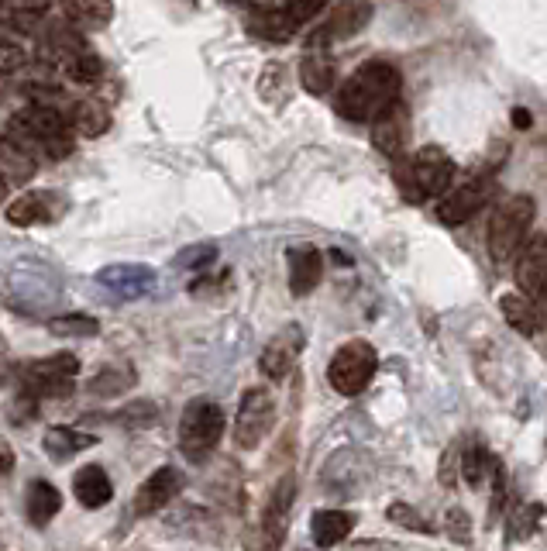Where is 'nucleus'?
Segmentation results:
<instances>
[{"mask_svg":"<svg viewBox=\"0 0 547 551\" xmlns=\"http://www.w3.org/2000/svg\"><path fill=\"white\" fill-rule=\"evenodd\" d=\"M7 193H11V183H7L4 176H0V200H7Z\"/></svg>","mask_w":547,"mask_h":551,"instance_id":"47","label":"nucleus"},{"mask_svg":"<svg viewBox=\"0 0 547 551\" xmlns=\"http://www.w3.org/2000/svg\"><path fill=\"white\" fill-rule=\"evenodd\" d=\"M76 376H80V359L73 352H59L52 359H38L25 369V393L31 397H52L62 400L76 390Z\"/></svg>","mask_w":547,"mask_h":551,"instance_id":"8","label":"nucleus"},{"mask_svg":"<svg viewBox=\"0 0 547 551\" xmlns=\"http://www.w3.org/2000/svg\"><path fill=\"white\" fill-rule=\"evenodd\" d=\"M25 510H28V521L31 524L45 527L62 510V493L52 483H45V479H35V483L28 486Z\"/></svg>","mask_w":547,"mask_h":551,"instance_id":"24","label":"nucleus"},{"mask_svg":"<svg viewBox=\"0 0 547 551\" xmlns=\"http://www.w3.org/2000/svg\"><path fill=\"white\" fill-rule=\"evenodd\" d=\"M537 204L530 193H513L503 204L492 211L489 221V255L496 266H506L520 255V248L527 245L530 224H534Z\"/></svg>","mask_w":547,"mask_h":551,"instance_id":"3","label":"nucleus"},{"mask_svg":"<svg viewBox=\"0 0 547 551\" xmlns=\"http://www.w3.org/2000/svg\"><path fill=\"white\" fill-rule=\"evenodd\" d=\"M11 465H14V448H11V441L7 438H0V479L11 472Z\"/></svg>","mask_w":547,"mask_h":551,"instance_id":"43","label":"nucleus"},{"mask_svg":"<svg viewBox=\"0 0 547 551\" xmlns=\"http://www.w3.org/2000/svg\"><path fill=\"white\" fill-rule=\"evenodd\" d=\"M499 310H503L506 324H510L513 331H520V335H537V331L547 324L544 310L534 304V300L527 297V293H506V297H499Z\"/></svg>","mask_w":547,"mask_h":551,"instance_id":"19","label":"nucleus"},{"mask_svg":"<svg viewBox=\"0 0 547 551\" xmlns=\"http://www.w3.org/2000/svg\"><path fill=\"white\" fill-rule=\"evenodd\" d=\"M513 124H517V128H530V111L517 107V111H513Z\"/></svg>","mask_w":547,"mask_h":551,"instance_id":"45","label":"nucleus"},{"mask_svg":"<svg viewBox=\"0 0 547 551\" xmlns=\"http://www.w3.org/2000/svg\"><path fill=\"white\" fill-rule=\"evenodd\" d=\"M217 259V245H190L176 255V269H207Z\"/></svg>","mask_w":547,"mask_h":551,"instance_id":"38","label":"nucleus"},{"mask_svg":"<svg viewBox=\"0 0 547 551\" xmlns=\"http://www.w3.org/2000/svg\"><path fill=\"white\" fill-rule=\"evenodd\" d=\"M547 517V507L544 503H513L510 514H506V534H510L513 541H527L534 538L537 531H541Z\"/></svg>","mask_w":547,"mask_h":551,"instance_id":"27","label":"nucleus"},{"mask_svg":"<svg viewBox=\"0 0 547 551\" xmlns=\"http://www.w3.org/2000/svg\"><path fill=\"white\" fill-rule=\"evenodd\" d=\"M296 500V479L283 476L276 483V490L269 493V503H265V514H262V541L265 551H279L286 538V527H289V510H293Z\"/></svg>","mask_w":547,"mask_h":551,"instance_id":"12","label":"nucleus"},{"mask_svg":"<svg viewBox=\"0 0 547 551\" xmlns=\"http://www.w3.org/2000/svg\"><path fill=\"white\" fill-rule=\"evenodd\" d=\"M4 4H7V0H0V7H4Z\"/></svg>","mask_w":547,"mask_h":551,"instance_id":"50","label":"nucleus"},{"mask_svg":"<svg viewBox=\"0 0 547 551\" xmlns=\"http://www.w3.org/2000/svg\"><path fill=\"white\" fill-rule=\"evenodd\" d=\"M289 262V290L296 297H307V293L317 290L320 276H324V259L314 245H300V248H289L286 252Z\"/></svg>","mask_w":547,"mask_h":551,"instance_id":"18","label":"nucleus"},{"mask_svg":"<svg viewBox=\"0 0 547 551\" xmlns=\"http://www.w3.org/2000/svg\"><path fill=\"white\" fill-rule=\"evenodd\" d=\"M355 531V514L348 510H317L314 521H310V534H314L317 548H334Z\"/></svg>","mask_w":547,"mask_h":551,"instance_id":"21","label":"nucleus"},{"mask_svg":"<svg viewBox=\"0 0 547 551\" xmlns=\"http://www.w3.org/2000/svg\"><path fill=\"white\" fill-rule=\"evenodd\" d=\"M179 490H183V476H179L173 465H162V469H155L152 476L138 486L135 500H131V514L135 517L159 514L162 507H169V503L176 500Z\"/></svg>","mask_w":547,"mask_h":551,"instance_id":"9","label":"nucleus"},{"mask_svg":"<svg viewBox=\"0 0 547 551\" xmlns=\"http://www.w3.org/2000/svg\"><path fill=\"white\" fill-rule=\"evenodd\" d=\"M458 469H461V445H448V452L441 455V469H437V479H441L444 490H455V479H458Z\"/></svg>","mask_w":547,"mask_h":551,"instance_id":"40","label":"nucleus"},{"mask_svg":"<svg viewBox=\"0 0 547 551\" xmlns=\"http://www.w3.org/2000/svg\"><path fill=\"white\" fill-rule=\"evenodd\" d=\"M544 276H547V238L544 235L527 238V245H523L517 255V266H513V279H517L520 293H527V297L534 300Z\"/></svg>","mask_w":547,"mask_h":551,"instance_id":"17","label":"nucleus"},{"mask_svg":"<svg viewBox=\"0 0 547 551\" xmlns=\"http://www.w3.org/2000/svg\"><path fill=\"white\" fill-rule=\"evenodd\" d=\"M73 493H76V500H80L87 510H100V507H107V503H111V496H114L111 476H107V472L100 469V465H87V469L76 472V479H73Z\"/></svg>","mask_w":547,"mask_h":551,"instance_id":"20","label":"nucleus"},{"mask_svg":"<svg viewBox=\"0 0 547 551\" xmlns=\"http://www.w3.org/2000/svg\"><path fill=\"white\" fill-rule=\"evenodd\" d=\"M272 424H276V397L265 386H252L241 393L238 417H234V445L252 452L269 438Z\"/></svg>","mask_w":547,"mask_h":551,"instance_id":"7","label":"nucleus"},{"mask_svg":"<svg viewBox=\"0 0 547 551\" xmlns=\"http://www.w3.org/2000/svg\"><path fill=\"white\" fill-rule=\"evenodd\" d=\"M534 304L544 310V317H547V276H544V283H541V290H537V297H534Z\"/></svg>","mask_w":547,"mask_h":551,"instance_id":"46","label":"nucleus"},{"mask_svg":"<svg viewBox=\"0 0 547 551\" xmlns=\"http://www.w3.org/2000/svg\"><path fill=\"white\" fill-rule=\"evenodd\" d=\"M4 31H11V18H4V14H0V35H4Z\"/></svg>","mask_w":547,"mask_h":551,"instance_id":"48","label":"nucleus"},{"mask_svg":"<svg viewBox=\"0 0 547 551\" xmlns=\"http://www.w3.org/2000/svg\"><path fill=\"white\" fill-rule=\"evenodd\" d=\"M375 369H379L375 348L369 341L355 338L334 352L331 366H327V383H331L334 393H341V397H358L362 390H369Z\"/></svg>","mask_w":547,"mask_h":551,"instance_id":"5","label":"nucleus"},{"mask_svg":"<svg viewBox=\"0 0 547 551\" xmlns=\"http://www.w3.org/2000/svg\"><path fill=\"white\" fill-rule=\"evenodd\" d=\"M489 197H492V183L489 180L461 183L458 190H448L441 197V204H437V217H441L444 224H451V228H458V224L472 221V217L489 204Z\"/></svg>","mask_w":547,"mask_h":551,"instance_id":"10","label":"nucleus"},{"mask_svg":"<svg viewBox=\"0 0 547 551\" xmlns=\"http://www.w3.org/2000/svg\"><path fill=\"white\" fill-rule=\"evenodd\" d=\"M49 331L59 338H93L100 331V324L93 321L90 314H62V317H52Z\"/></svg>","mask_w":547,"mask_h":551,"instance_id":"34","label":"nucleus"},{"mask_svg":"<svg viewBox=\"0 0 547 551\" xmlns=\"http://www.w3.org/2000/svg\"><path fill=\"white\" fill-rule=\"evenodd\" d=\"M224 438V410L210 397H197L186 403L179 417V448L186 459L203 462Z\"/></svg>","mask_w":547,"mask_h":551,"instance_id":"4","label":"nucleus"},{"mask_svg":"<svg viewBox=\"0 0 547 551\" xmlns=\"http://www.w3.org/2000/svg\"><path fill=\"white\" fill-rule=\"evenodd\" d=\"M28 66V52L25 45L11 42V38H0V76H14Z\"/></svg>","mask_w":547,"mask_h":551,"instance_id":"36","label":"nucleus"},{"mask_svg":"<svg viewBox=\"0 0 547 551\" xmlns=\"http://www.w3.org/2000/svg\"><path fill=\"white\" fill-rule=\"evenodd\" d=\"M42 445H45V452H49L56 462H69L76 452L97 445V438H93V434H83V431H73V428H62V424H56V428L45 431Z\"/></svg>","mask_w":547,"mask_h":551,"instance_id":"26","label":"nucleus"},{"mask_svg":"<svg viewBox=\"0 0 547 551\" xmlns=\"http://www.w3.org/2000/svg\"><path fill=\"white\" fill-rule=\"evenodd\" d=\"M7 138L25 145V149L38 159L52 142L69 138V121L62 118L52 104H35V107H28V111L14 114L11 124H7Z\"/></svg>","mask_w":547,"mask_h":551,"instance_id":"6","label":"nucleus"},{"mask_svg":"<svg viewBox=\"0 0 547 551\" xmlns=\"http://www.w3.org/2000/svg\"><path fill=\"white\" fill-rule=\"evenodd\" d=\"M372 145L389 159L406 155V145H410V111H406V104L396 100L393 107H386L372 121Z\"/></svg>","mask_w":547,"mask_h":551,"instance_id":"13","label":"nucleus"},{"mask_svg":"<svg viewBox=\"0 0 547 551\" xmlns=\"http://www.w3.org/2000/svg\"><path fill=\"white\" fill-rule=\"evenodd\" d=\"M403 76L389 62H369V66L355 69L345 83H341L334 107L341 118L348 121H375L386 107H393L400 100Z\"/></svg>","mask_w":547,"mask_h":551,"instance_id":"1","label":"nucleus"},{"mask_svg":"<svg viewBox=\"0 0 547 551\" xmlns=\"http://www.w3.org/2000/svg\"><path fill=\"white\" fill-rule=\"evenodd\" d=\"M327 4H331V0H286V14L296 21V25H307V21H314Z\"/></svg>","mask_w":547,"mask_h":551,"instance_id":"41","label":"nucleus"},{"mask_svg":"<svg viewBox=\"0 0 547 551\" xmlns=\"http://www.w3.org/2000/svg\"><path fill=\"white\" fill-rule=\"evenodd\" d=\"M372 21V0H338L331 21L317 31L324 42H348Z\"/></svg>","mask_w":547,"mask_h":551,"instance_id":"15","label":"nucleus"},{"mask_svg":"<svg viewBox=\"0 0 547 551\" xmlns=\"http://www.w3.org/2000/svg\"><path fill=\"white\" fill-rule=\"evenodd\" d=\"M396 162V186L410 204H424L431 197H444L455 180V162L437 145H424L413 155H400Z\"/></svg>","mask_w":547,"mask_h":551,"instance_id":"2","label":"nucleus"},{"mask_svg":"<svg viewBox=\"0 0 547 551\" xmlns=\"http://www.w3.org/2000/svg\"><path fill=\"white\" fill-rule=\"evenodd\" d=\"M62 214V200L52 190H31L21 193L18 200L7 204V221L14 228H35V224H49Z\"/></svg>","mask_w":547,"mask_h":551,"instance_id":"14","label":"nucleus"},{"mask_svg":"<svg viewBox=\"0 0 547 551\" xmlns=\"http://www.w3.org/2000/svg\"><path fill=\"white\" fill-rule=\"evenodd\" d=\"M135 386V369L131 366H104L97 376L87 383L90 397H100V400H111V397H121Z\"/></svg>","mask_w":547,"mask_h":551,"instance_id":"28","label":"nucleus"},{"mask_svg":"<svg viewBox=\"0 0 547 551\" xmlns=\"http://www.w3.org/2000/svg\"><path fill=\"white\" fill-rule=\"evenodd\" d=\"M107 124H111V114H107V107L97 104V100H80V104L73 107V118H69V128L83 138H100L107 131Z\"/></svg>","mask_w":547,"mask_h":551,"instance_id":"30","label":"nucleus"},{"mask_svg":"<svg viewBox=\"0 0 547 551\" xmlns=\"http://www.w3.org/2000/svg\"><path fill=\"white\" fill-rule=\"evenodd\" d=\"M386 517H389L393 524H400L403 531H413V534H434V531H437L434 521H427V517L420 514L417 507H410V503H403V500L389 503Z\"/></svg>","mask_w":547,"mask_h":551,"instance_id":"35","label":"nucleus"},{"mask_svg":"<svg viewBox=\"0 0 547 551\" xmlns=\"http://www.w3.org/2000/svg\"><path fill=\"white\" fill-rule=\"evenodd\" d=\"M0 383H4V372H0Z\"/></svg>","mask_w":547,"mask_h":551,"instance_id":"49","label":"nucleus"},{"mask_svg":"<svg viewBox=\"0 0 547 551\" xmlns=\"http://www.w3.org/2000/svg\"><path fill=\"white\" fill-rule=\"evenodd\" d=\"M66 76L73 83H80V87H93V83L104 76V62L97 56H90V52H69L66 56Z\"/></svg>","mask_w":547,"mask_h":551,"instance_id":"32","label":"nucleus"},{"mask_svg":"<svg viewBox=\"0 0 547 551\" xmlns=\"http://www.w3.org/2000/svg\"><path fill=\"white\" fill-rule=\"evenodd\" d=\"M300 352H303V331L296 328V324H289V328H283L262 348V359H259L262 376L272 379V383H283L289 372L296 369V362H300Z\"/></svg>","mask_w":547,"mask_h":551,"instance_id":"11","label":"nucleus"},{"mask_svg":"<svg viewBox=\"0 0 547 551\" xmlns=\"http://www.w3.org/2000/svg\"><path fill=\"white\" fill-rule=\"evenodd\" d=\"M296 28L300 25L289 18L286 7H272V11H255L252 14V31L255 35H262V38H269V42H289Z\"/></svg>","mask_w":547,"mask_h":551,"instance_id":"31","label":"nucleus"},{"mask_svg":"<svg viewBox=\"0 0 547 551\" xmlns=\"http://www.w3.org/2000/svg\"><path fill=\"white\" fill-rule=\"evenodd\" d=\"M444 534H448L455 545H468V541H472V517L461 507H451L448 514H444Z\"/></svg>","mask_w":547,"mask_h":551,"instance_id":"37","label":"nucleus"},{"mask_svg":"<svg viewBox=\"0 0 547 551\" xmlns=\"http://www.w3.org/2000/svg\"><path fill=\"white\" fill-rule=\"evenodd\" d=\"M496 455L489 452L482 441H472V445L461 452V476H465V483L472 486V490H479L482 483L492 476V469H496Z\"/></svg>","mask_w":547,"mask_h":551,"instance_id":"29","label":"nucleus"},{"mask_svg":"<svg viewBox=\"0 0 547 551\" xmlns=\"http://www.w3.org/2000/svg\"><path fill=\"white\" fill-rule=\"evenodd\" d=\"M324 38L314 35V42H310V49L303 52V66H300V73H303V87H307L310 93H327L331 90V83H334V69H331V59H327V52H324Z\"/></svg>","mask_w":547,"mask_h":551,"instance_id":"22","label":"nucleus"},{"mask_svg":"<svg viewBox=\"0 0 547 551\" xmlns=\"http://www.w3.org/2000/svg\"><path fill=\"white\" fill-rule=\"evenodd\" d=\"M18 11H31V14H42L49 7V0H11Z\"/></svg>","mask_w":547,"mask_h":551,"instance_id":"44","label":"nucleus"},{"mask_svg":"<svg viewBox=\"0 0 547 551\" xmlns=\"http://www.w3.org/2000/svg\"><path fill=\"white\" fill-rule=\"evenodd\" d=\"M111 421L121 424V428H128V431H142V428H148V424L159 421V407H155L152 400H135L124 410H117Z\"/></svg>","mask_w":547,"mask_h":551,"instance_id":"33","label":"nucleus"},{"mask_svg":"<svg viewBox=\"0 0 547 551\" xmlns=\"http://www.w3.org/2000/svg\"><path fill=\"white\" fill-rule=\"evenodd\" d=\"M506 507V469L503 462H496V469H492V500H489V527L499 521V514H503Z\"/></svg>","mask_w":547,"mask_h":551,"instance_id":"39","label":"nucleus"},{"mask_svg":"<svg viewBox=\"0 0 547 551\" xmlns=\"http://www.w3.org/2000/svg\"><path fill=\"white\" fill-rule=\"evenodd\" d=\"M62 14L73 28L93 31V28H107L114 18L111 0H62Z\"/></svg>","mask_w":547,"mask_h":551,"instance_id":"23","label":"nucleus"},{"mask_svg":"<svg viewBox=\"0 0 547 551\" xmlns=\"http://www.w3.org/2000/svg\"><path fill=\"white\" fill-rule=\"evenodd\" d=\"M97 283L121 300H138L155 290V273L148 266H107L97 273Z\"/></svg>","mask_w":547,"mask_h":551,"instance_id":"16","label":"nucleus"},{"mask_svg":"<svg viewBox=\"0 0 547 551\" xmlns=\"http://www.w3.org/2000/svg\"><path fill=\"white\" fill-rule=\"evenodd\" d=\"M38 159L31 155L25 145H18L14 138H0V176L7 183H25L35 176Z\"/></svg>","mask_w":547,"mask_h":551,"instance_id":"25","label":"nucleus"},{"mask_svg":"<svg viewBox=\"0 0 547 551\" xmlns=\"http://www.w3.org/2000/svg\"><path fill=\"white\" fill-rule=\"evenodd\" d=\"M7 414H11V421H14V424L31 421V417L38 414V397H31V393H21V397L14 400V407L7 410Z\"/></svg>","mask_w":547,"mask_h":551,"instance_id":"42","label":"nucleus"}]
</instances>
